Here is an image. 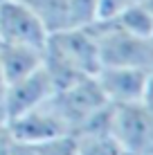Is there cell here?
I'll use <instances>...</instances> for the list:
<instances>
[{
	"label": "cell",
	"instance_id": "obj_1",
	"mask_svg": "<svg viewBox=\"0 0 153 155\" xmlns=\"http://www.w3.org/2000/svg\"><path fill=\"white\" fill-rule=\"evenodd\" d=\"M99 45L90 27H72L47 36L43 50V70L54 83V90L70 88L99 72Z\"/></svg>",
	"mask_w": 153,
	"mask_h": 155
},
{
	"label": "cell",
	"instance_id": "obj_2",
	"mask_svg": "<svg viewBox=\"0 0 153 155\" xmlns=\"http://www.w3.org/2000/svg\"><path fill=\"white\" fill-rule=\"evenodd\" d=\"M92 29H95V36H97L101 68L108 65V68H140V70H149L153 65L151 38L126 34V31L104 23V20L95 23Z\"/></svg>",
	"mask_w": 153,
	"mask_h": 155
},
{
	"label": "cell",
	"instance_id": "obj_3",
	"mask_svg": "<svg viewBox=\"0 0 153 155\" xmlns=\"http://www.w3.org/2000/svg\"><path fill=\"white\" fill-rule=\"evenodd\" d=\"M47 104L59 115V119L65 124V128L75 135L79 128L90 117L97 115L108 101L104 97V92L99 90L95 77H90V79H83V81L70 85V88L56 90Z\"/></svg>",
	"mask_w": 153,
	"mask_h": 155
},
{
	"label": "cell",
	"instance_id": "obj_4",
	"mask_svg": "<svg viewBox=\"0 0 153 155\" xmlns=\"http://www.w3.org/2000/svg\"><path fill=\"white\" fill-rule=\"evenodd\" d=\"M113 137L124 153L153 155V108L144 101L113 104Z\"/></svg>",
	"mask_w": 153,
	"mask_h": 155
},
{
	"label": "cell",
	"instance_id": "obj_5",
	"mask_svg": "<svg viewBox=\"0 0 153 155\" xmlns=\"http://www.w3.org/2000/svg\"><path fill=\"white\" fill-rule=\"evenodd\" d=\"M47 36L50 34L45 25L25 0L0 2V45H23L45 50Z\"/></svg>",
	"mask_w": 153,
	"mask_h": 155
},
{
	"label": "cell",
	"instance_id": "obj_6",
	"mask_svg": "<svg viewBox=\"0 0 153 155\" xmlns=\"http://www.w3.org/2000/svg\"><path fill=\"white\" fill-rule=\"evenodd\" d=\"M5 128L14 140L34 144V146L50 142L54 137H61V135H72L47 101L38 108H32L23 115L12 117V119H5Z\"/></svg>",
	"mask_w": 153,
	"mask_h": 155
},
{
	"label": "cell",
	"instance_id": "obj_7",
	"mask_svg": "<svg viewBox=\"0 0 153 155\" xmlns=\"http://www.w3.org/2000/svg\"><path fill=\"white\" fill-rule=\"evenodd\" d=\"M54 92H56L54 83H52V79L47 77V72L43 68H38L36 72L9 83L7 92H5V99H2L5 119H12L16 115H23L32 108L43 106L45 101H50V97Z\"/></svg>",
	"mask_w": 153,
	"mask_h": 155
},
{
	"label": "cell",
	"instance_id": "obj_8",
	"mask_svg": "<svg viewBox=\"0 0 153 155\" xmlns=\"http://www.w3.org/2000/svg\"><path fill=\"white\" fill-rule=\"evenodd\" d=\"M146 72L140 68H99L95 74L99 90L104 92L108 104L124 106V104H138L144 101L146 90Z\"/></svg>",
	"mask_w": 153,
	"mask_h": 155
},
{
	"label": "cell",
	"instance_id": "obj_9",
	"mask_svg": "<svg viewBox=\"0 0 153 155\" xmlns=\"http://www.w3.org/2000/svg\"><path fill=\"white\" fill-rule=\"evenodd\" d=\"M0 65L5 70L7 83H14L43 68V50L23 45H0Z\"/></svg>",
	"mask_w": 153,
	"mask_h": 155
},
{
	"label": "cell",
	"instance_id": "obj_10",
	"mask_svg": "<svg viewBox=\"0 0 153 155\" xmlns=\"http://www.w3.org/2000/svg\"><path fill=\"white\" fill-rule=\"evenodd\" d=\"M25 2L41 18L47 34H56V31H63V29L79 27L75 0H25Z\"/></svg>",
	"mask_w": 153,
	"mask_h": 155
},
{
	"label": "cell",
	"instance_id": "obj_11",
	"mask_svg": "<svg viewBox=\"0 0 153 155\" xmlns=\"http://www.w3.org/2000/svg\"><path fill=\"white\" fill-rule=\"evenodd\" d=\"M99 23V20H97ZM104 23L113 25V27L126 31V34H133V36H142V38H151L153 36V16L151 12L146 9L144 0L138 5H131L126 7L124 12L115 14L113 18L104 20Z\"/></svg>",
	"mask_w": 153,
	"mask_h": 155
},
{
	"label": "cell",
	"instance_id": "obj_12",
	"mask_svg": "<svg viewBox=\"0 0 153 155\" xmlns=\"http://www.w3.org/2000/svg\"><path fill=\"white\" fill-rule=\"evenodd\" d=\"M77 137V155H119L122 148L113 135L104 133H79Z\"/></svg>",
	"mask_w": 153,
	"mask_h": 155
},
{
	"label": "cell",
	"instance_id": "obj_13",
	"mask_svg": "<svg viewBox=\"0 0 153 155\" xmlns=\"http://www.w3.org/2000/svg\"><path fill=\"white\" fill-rule=\"evenodd\" d=\"M38 155H77V137L75 135H61L50 142L36 144Z\"/></svg>",
	"mask_w": 153,
	"mask_h": 155
},
{
	"label": "cell",
	"instance_id": "obj_14",
	"mask_svg": "<svg viewBox=\"0 0 153 155\" xmlns=\"http://www.w3.org/2000/svg\"><path fill=\"white\" fill-rule=\"evenodd\" d=\"M142 0H97V20H108L115 14L124 12L131 5H138Z\"/></svg>",
	"mask_w": 153,
	"mask_h": 155
},
{
	"label": "cell",
	"instance_id": "obj_15",
	"mask_svg": "<svg viewBox=\"0 0 153 155\" xmlns=\"http://www.w3.org/2000/svg\"><path fill=\"white\" fill-rule=\"evenodd\" d=\"M144 104L153 108V65L146 72V90H144Z\"/></svg>",
	"mask_w": 153,
	"mask_h": 155
},
{
	"label": "cell",
	"instance_id": "obj_16",
	"mask_svg": "<svg viewBox=\"0 0 153 155\" xmlns=\"http://www.w3.org/2000/svg\"><path fill=\"white\" fill-rule=\"evenodd\" d=\"M7 77H5V70L0 65V108H2V99H5V92H7Z\"/></svg>",
	"mask_w": 153,
	"mask_h": 155
},
{
	"label": "cell",
	"instance_id": "obj_17",
	"mask_svg": "<svg viewBox=\"0 0 153 155\" xmlns=\"http://www.w3.org/2000/svg\"><path fill=\"white\" fill-rule=\"evenodd\" d=\"M144 5H146V9H149L151 16H153V0H144Z\"/></svg>",
	"mask_w": 153,
	"mask_h": 155
},
{
	"label": "cell",
	"instance_id": "obj_18",
	"mask_svg": "<svg viewBox=\"0 0 153 155\" xmlns=\"http://www.w3.org/2000/svg\"><path fill=\"white\" fill-rule=\"evenodd\" d=\"M5 121V113H2V108H0V124Z\"/></svg>",
	"mask_w": 153,
	"mask_h": 155
},
{
	"label": "cell",
	"instance_id": "obj_19",
	"mask_svg": "<svg viewBox=\"0 0 153 155\" xmlns=\"http://www.w3.org/2000/svg\"><path fill=\"white\" fill-rule=\"evenodd\" d=\"M119 155H131V153H124V151H122V153H119Z\"/></svg>",
	"mask_w": 153,
	"mask_h": 155
},
{
	"label": "cell",
	"instance_id": "obj_20",
	"mask_svg": "<svg viewBox=\"0 0 153 155\" xmlns=\"http://www.w3.org/2000/svg\"><path fill=\"white\" fill-rule=\"evenodd\" d=\"M151 43H153V36H151Z\"/></svg>",
	"mask_w": 153,
	"mask_h": 155
},
{
	"label": "cell",
	"instance_id": "obj_21",
	"mask_svg": "<svg viewBox=\"0 0 153 155\" xmlns=\"http://www.w3.org/2000/svg\"><path fill=\"white\" fill-rule=\"evenodd\" d=\"M0 2H5V0H0Z\"/></svg>",
	"mask_w": 153,
	"mask_h": 155
}]
</instances>
